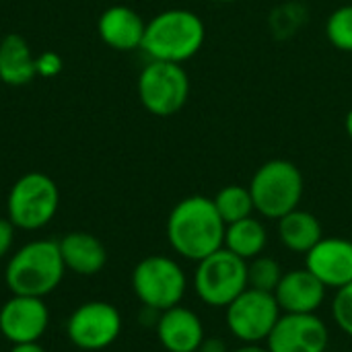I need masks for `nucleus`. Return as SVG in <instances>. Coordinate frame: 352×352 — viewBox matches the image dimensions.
<instances>
[{
	"label": "nucleus",
	"mask_w": 352,
	"mask_h": 352,
	"mask_svg": "<svg viewBox=\"0 0 352 352\" xmlns=\"http://www.w3.org/2000/svg\"><path fill=\"white\" fill-rule=\"evenodd\" d=\"M14 235H16V227L8 221V217H0V260L6 258L14 245Z\"/></svg>",
	"instance_id": "obj_26"
},
{
	"label": "nucleus",
	"mask_w": 352,
	"mask_h": 352,
	"mask_svg": "<svg viewBox=\"0 0 352 352\" xmlns=\"http://www.w3.org/2000/svg\"><path fill=\"white\" fill-rule=\"evenodd\" d=\"M155 330L159 344L167 352H198L206 338L200 316L184 305L157 314Z\"/></svg>",
	"instance_id": "obj_14"
},
{
	"label": "nucleus",
	"mask_w": 352,
	"mask_h": 352,
	"mask_svg": "<svg viewBox=\"0 0 352 352\" xmlns=\"http://www.w3.org/2000/svg\"><path fill=\"white\" fill-rule=\"evenodd\" d=\"M256 212L264 219L278 221L299 208L305 182L301 169L287 159H270L256 169L250 182Z\"/></svg>",
	"instance_id": "obj_4"
},
{
	"label": "nucleus",
	"mask_w": 352,
	"mask_h": 352,
	"mask_svg": "<svg viewBox=\"0 0 352 352\" xmlns=\"http://www.w3.org/2000/svg\"><path fill=\"white\" fill-rule=\"evenodd\" d=\"M60 206V190L56 182L31 171L21 175L6 198V217L21 231H39L52 223Z\"/></svg>",
	"instance_id": "obj_6"
},
{
	"label": "nucleus",
	"mask_w": 352,
	"mask_h": 352,
	"mask_svg": "<svg viewBox=\"0 0 352 352\" xmlns=\"http://www.w3.org/2000/svg\"><path fill=\"white\" fill-rule=\"evenodd\" d=\"M204 41L206 25L194 10L167 8L146 23L140 50L151 60L184 64L202 50Z\"/></svg>",
	"instance_id": "obj_2"
},
{
	"label": "nucleus",
	"mask_w": 352,
	"mask_h": 352,
	"mask_svg": "<svg viewBox=\"0 0 352 352\" xmlns=\"http://www.w3.org/2000/svg\"><path fill=\"white\" fill-rule=\"evenodd\" d=\"M332 318L336 326L352 338V283L336 291L332 299Z\"/></svg>",
	"instance_id": "obj_24"
},
{
	"label": "nucleus",
	"mask_w": 352,
	"mask_h": 352,
	"mask_svg": "<svg viewBox=\"0 0 352 352\" xmlns=\"http://www.w3.org/2000/svg\"><path fill=\"white\" fill-rule=\"evenodd\" d=\"M198 352H229V351H227V344H225L221 338L210 336V338H204V340H202V344H200Z\"/></svg>",
	"instance_id": "obj_27"
},
{
	"label": "nucleus",
	"mask_w": 352,
	"mask_h": 352,
	"mask_svg": "<svg viewBox=\"0 0 352 352\" xmlns=\"http://www.w3.org/2000/svg\"><path fill=\"white\" fill-rule=\"evenodd\" d=\"M212 2H223V4H229V2H237V0H212Z\"/></svg>",
	"instance_id": "obj_31"
},
{
	"label": "nucleus",
	"mask_w": 352,
	"mask_h": 352,
	"mask_svg": "<svg viewBox=\"0 0 352 352\" xmlns=\"http://www.w3.org/2000/svg\"><path fill=\"white\" fill-rule=\"evenodd\" d=\"M328 289L307 270L295 268L283 274L274 297L283 314H318Z\"/></svg>",
	"instance_id": "obj_15"
},
{
	"label": "nucleus",
	"mask_w": 352,
	"mask_h": 352,
	"mask_svg": "<svg viewBox=\"0 0 352 352\" xmlns=\"http://www.w3.org/2000/svg\"><path fill=\"white\" fill-rule=\"evenodd\" d=\"M60 256L68 272H74L78 276H95L103 270L107 264V250L91 233L85 231H72L66 233L60 241Z\"/></svg>",
	"instance_id": "obj_17"
},
{
	"label": "nucleus",
	"mask_w": 352,
	"mask_h": 352,
	"mask_svg": "<svg viewBox=\"0 0 352 352\" xmlns=\"http://www.w3.org/2000/svg\"><path fill=\"white\" fill-rule=\"evenodd\" d=\"M64 68V60L58 52H43L39 56H35V72L37 76L43 78H54L62 72Z\"/></svg>",
	"instance_id": "obj_25"
},
{
	"label": "nucleus",
	"mask_w": 352,
	"mask_h": 352,
	"mask_svg": "<svg viewBox=\"0 0 352 352\" xmlns=\"http://www.w3.org/2000/svg\"><path fill=\"white\" fill-rule=\"evenodd\" d=\"M146 21L130 6L113 4L97 19V33L101 41L118 52H132L142 47Z\"/></svg>",
	"instance_id": "obj_16"
},
{
	"label": "nucleus",
	"mask_w": 352,
	"mask_h": 352,
	"mask_svg": "<svg viewBox=\"0 0 352 352\" xmlns=\"http://www.w3.org/2000/svg\"><path fill=\"white\" fill-rule=\"evenodd\" d=\"M285 270L272 256H258L248 262V287L264 293H274Z\"/></svg>",
	"instance_id": "obj_22"
},
{
	"label": "nucleus",
	"mask_w": 352,
	"mask_h": 352,
	"mask_svg": "<svg viewBox=\"0 0 352 352\" xmlns=\"http://www.w3.org/2000/svg\"><path fill=\"white\" fill-rule=\"evenodd\" d=\"M283 311L274 293L245 289L233 303L225 307L227 330L241 344H262L268 340Z\"/></svg>",
	"instance_id": "obj_9"
},
{
	"label": "nucleus",
	"mask_w": 352,
	"mask_h": 352,
	"mask_svg": "<svg viewBox=\"0 0 352 352\" xmlns=\"http://www.w3.org/2000/svg\"><path fill=\"white\" fill-rule=\"evenodd\" d=\"M231 352H270L268 346H262V344H241L239 349Z\"/></svg>",
	"instance_id": "obj_29"
},
{
	"label": "nucleus",
	"mask_w": 352,
	"mask_h": 352,
	"mask_svg": "<svg viewBox=\"0 0 352 352\" xmlns=\"http://www.w3.org/2000/svg\"><path fill=\"white\" fill-rule=\"evenodd\" d=\"M37 76L35 56L27 39L19 33H8L0 41V80L8 87H25Z\"/></svg>",
	"instance_id": "obj_18"
},
{
	"label": "nucleus",
	"mask_w": 352,
	"mask_h": 352,
	"mask_svg": "<svg viewBox=\"0 0 352 352\" xmlns=\"http://www.w3.org/2000/svg\"><path fill=\"white\" fill-rule=\"evenodd\" d=\"M132 291L144 309L161 314L182 305L188 291V276L177 260L163 254L146 256L132 270Z\"/></svg>",
	"instance_id": "obj_5"
},
{
	"label": "nucleus",
	"mask_w": 352,
	"mask_h": 352,
	"mask_svg": "<svg viewBox=\"0 0 352 352\" xmlns=\"http://www.w3.org/2000/svg\"><path fill=\"white\" fill-rule=\"evenodd\" d=\"M50 328V309L41 297L10 295L0 307V334L10 344L39 342Z\"/></svg>",
	"instance_id": "obj_12"
},
{
	"label": "nucleus",
	"mask_w": 352,
	"mask_h": 352,
	"mask_svg": "<svg viewBox=\"0 0 352 352\" xmlns=\"http://www.w3.org/2000/svg\"><path fill=\"white\" fill-rule=\"evenodd\" d=\"M138 99L142 107L157 116H175L190 99V76L182 64L151 60L138 74Z\"/></svg>",
	"instance_id": "obj_8"
},
{
	"label": "nucleus",
	"mask_w": 352,
	"mask_h": 352,
	"mask_svg": "<svg viewBox=\"0 0 352 352\" xmlns=\"http://www.w3.org/2000/svg\"><path fill=\"white\" fill-rule=\"evenodd\" d=\"M305 268L326 287L342 289L352 283V239L322 237L305 254Z\"/></svg>",
	"instance_id": "obj_13"
},
{
	"label": "nucleus",
	"mask_w": 352,
	"mask_h": 352,
	"mask_svg": "<svg viewBox=\"0 0 352 352\" xmlns=\"http://www.w3.org/2000/svg\"><path fill=\"white\" fill-rule=\"evenodd\" d=\"M330 330L318 314H283L270 332V352H326Z\"/></svg>",
	"instance_id": "obj_11"
},
{
	"label": "nucleus",
	"mask_w": 352,
	"mask_h": 352,
	"mask_svg": "<svg viewBox=\"0 0 352 352\" xmlns=\"http://www.w3.org/2000/svg\"><path fill=\"white\" fill-rule=\"evenodd\" d=\"M268 245V231L264 223L256 217L241 219L237 223L227 225L225 229V250L250 262L264 254Z\"/></svg>",
	"instance_id": "obj_20"
},
{
	"label": "nucleus",
	"mask_w": 352,
	"mask_h": 352,
	"mask_svg": "<svg viewBox=\"0 0 352 352\" xmlns=\"http://www.w3.org/2000/svg\"><path fill=\"white\" fill-rule=\"evenodd\" d=\"M276 223H278L276 225L278 241L283 243V248H287L293 254L305 256L324 237L320 219L309 210L295 208L289 214H285L283 219H278Z\"/></svg>",
	"instance_id": "obj_19"
},
{
	"label": "nucleus",
	"mask_w": 352,
	"mask_h": 352,
	"mask_svg": "<svg viewBox=\"0 0 352 352\" xmlns=\"http://www.w3.org/2000/svg\"><path fill=\"white\" fill-rule=\"evenodd\" d=\"M8 352H47L39 342H23V344H12Z\"/></svg>",
	"instance_id": "obj_28"
},
{
	"label": "nucleus",
	"mask_w": 352,
	"mask_h": 352,
	"mask_svg": "<svg viewBox=\"0 0 352 352\" xmlns=\"http://www.w3.org/2000/svg\"><path fill=\"white\" fill-rule=\"evenodd\" d=\"M326 37L336 50L352 54V4H344L336 8L328 16Z\"/></svg>",
	"instance_id": "obj_23"
},
{
	"label": "nucleus",
	"mask_w": 352,
	"mask_h": 352,
	"mask_svg": "<svg viewBox=\"0 0 352 352\" xmlns=\"http://www.w3.org/2000/svg\"><path fill=\"white\" fill-rule=\"evenodd\" d=\"M122 334V316L107 301H87L66 320V336L78 351L97 352L111 346Z\"/></svg>",
	"instance_id": "obj_10"
},
{
	"label": "nucleus",
	"mask_w": 352,
	"mask_h": 352,
	"mask_svg": "<svg viewBox=\"0 0 352 352\" xmlns=\"http://www.w3.org/2000/svg\"><path fill=\"white\" fill-rule=\"evenodd\" d=\"M225 221L212 198L188 196L179 200L167 217V241L171 250L188 260L200 262L225 245Z\"/></svg>",
	"instance_id": "obj_1"
},
{
	"label": "nucleus",
	"mask_w": 352,
	"mask_h": 352,
	"mask_svg": "<svg viewBox=\"0 0 352 352\" xmlns=\"http://www.w3.org/2000/svg\"><path fill=\"white\" fill-rule=\"evenodd\" d=\"M192 285L204 305L225 309L248 289V262L221 248L196 262Z\"/></svg>",
	"instance_id": "obj_7"
},
{
	"label": "nucleus",
	"mask_w": 352,
	"mask_h": 352,
	"mask_svg": "<svg viewBox=\"0 0 352 352\" xmlns=\"http://www.w3.org/2000/svg\"><path fill=\"white\" fill-rule=\"evenodd\" d=\"M344 130H346V136L352 140V107L349 109L346 118H344Z\"/></svg>",
	"instance_id": "obj_30"
},
{
	"label": "nucleus",
	"mask_w": 352,
	"mask_h": 352,
	"mask_svg": "<svg viewBox=\"0 0 352 352\" xmlns=\"http://www.w3.org/2000/svg\"><path fill=\"white\" fill-rule=\"evenodd\" d=\"M212 202H214L221 219L225 221V225H231V223H237L241 219L254 217V212H256L252 192L245 186H235V184L225 186L214 194Z\"/></svg>",
	"instance_id": "obj_21"
},
{
	"label": "nucleus",
	"mask_w": 352,
	"mask_h": 352,
	"mask_svg": "<svg viewBox=\"0 0 352 352\" xmlns=\"http://www.w3.org/2000/svg\"><path fill=\"white\" fill-rule=\"evenodd\" d=\"M66 266L58 241L33 239L21 245L6 262L4 283L10 295H29L45 299L64 280Z\"/></svg>",
	"instance_id": "obj_3"
}]
</instances>
